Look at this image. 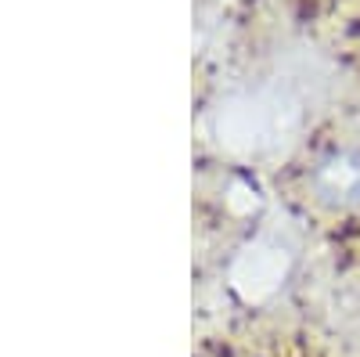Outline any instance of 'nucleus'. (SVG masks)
<instances>
[{"label":"nucleus","mask_w":360,"mask_h":357,"mask_svg":"<svg viewBox=\"0 0 360 357\" xmlns=\"http://www.w3.org/2000/svg\"><path fill=\"white\" fill-rule=\"evenodd\" d=\"M288 271V256L278 249V246H266V242H256L249 249H242V256L234 260L231 267V285L242 300H266L270 292L281 285Z\"/></svg>","instance_id":"1"},{"label":"nucleus","mask_w":360,"mask_h":357,"mask_svg":"<svg viewBox=\"0 0 360 357\" xmlns=\"http://www.w3.org/2000/svg\"><path fill=\"white\" fill-rule=\"evenodd\" d=\"M314 188L321 199L353 206L360 202V152H332L314 170Z\"/></svg>","instance_id":"2"}]
</instances>
